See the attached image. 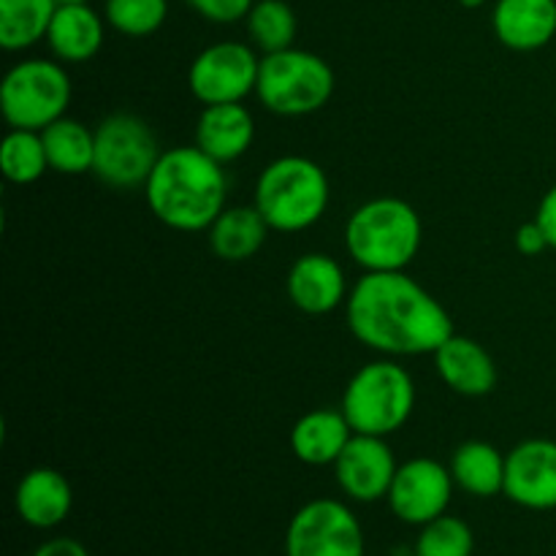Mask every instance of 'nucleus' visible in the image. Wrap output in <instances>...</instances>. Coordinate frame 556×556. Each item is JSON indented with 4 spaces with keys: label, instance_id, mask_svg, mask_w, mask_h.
<instances>
[{
    "label": "nucleus",
    "instance_id": "1a4fd4ad",
    "mask_svg": "<svg viewBox=\"0 0 556 556\" xmlns=\"http://www.w3.org/2000/svg\"><path fill=\"white\" fill-rule=\"evenodd\" d=\"M367 541L358 516L340 500H309L286 530V556H364Z\"/></svg>",
    "mask_w": 556,
    "mask_h": 556
},
{
    "label": "nucleus",
    "instance_id": "6e6552de",
    "mask_svg": "<svg viewBox=\"0 0 556 556\" xmlns=\"http://www.w3.org/2000/svg\"><path fill=\"white\" fill-rule=\"evenodd\" d=\"M161 155L155 130L139 114L117 112L98 123L92 174L109 188H144Z\"/></svg>",
    "mask_w": 556,
    "mask_h": 556
},
{
    "label": "nucleus",
    "instance_id": "f3484780",
    "mask_svg": "<svg viewBox=\"0 0 556 556\" xmlns=\"http://www.w3.org/2000/svg\"><path fill=\"white\" fill-rule=\"evenodd\" d=\"M492 27L514 52H538L556 36V0H497Z\"/></svg>",
    "mask_w": 556,
    "mask_h": 556
},
{
    "label": "nucleus",
    "instance_id": "2eb2a0df",
    "mask_svg": "<svg viewBox=\"0 0 556 556\" xmlns=\"http://www.w3.org/2000/svg\"><path fill=\"white\" fill-rule=\"evenodd\" d=\"M16 516L33 530H54L74 508V489L63 472L52 467H33L22 476L14 492Z\"/></svg>",
    "mask_w": 556,
    "mask_h": 556
},
{
    "label": "nucleus",
    "instance_id": "ddd939ff",
    "mask_svg": "<svg viewBox=\"0 0 556 556\" xmlns=\"http://www.w3.org/2000/svg\"><path fill=\"white\" fill-rule=\"evenodd\" d=\"M505 497L527 510H556V440L532 438L505 456Z\"/></svg>",
    "mask_w": 556,
    "mask_h": 556
},
{
    "label": "nucleus",
    "instance_id": "b1692460",
    "mask_svg": "<svg viewBox=\"0 0 556 556\" xmlns=\"http://www.w3.org/2000/svg\"><path fill=\"white\" fill-rule=\"evenodd\" d=\"M58 0H0V47L22 52L47 38Z\"/></svg>",
    "mask_w": 556,
    "mask_h": 556
},
{
    "label": "nucleus",
    "instance_id": "bb28decb",
    "mask_svg": "<svg viewBox=\"0 0 556 556\" xmlns=\"http://www.w3.org/2000/svg\"><path fill=\"white\" fill-rule=\"evenodd\" d=\"M472 552H476L472 527L459 516L448 514L424 525L413 546V556H472Z\"/></svg>",
    "mask_w": 556,
    "mask_h": 556
},
{
    "label": "nucleus",
    "instance_id": "72a5a7b5",
    "mask_svg": "<svg viewBox=\"0 0 556 556\" xmlns=\"http://www.w3.org/2000/svg\"><path fill=\"white\" fill-rule=\"evenodd\" d=\"M87 0H58V5H85Z\"/></svg>",
    "mask_w": 556,
    "mask_h": 556
},
{
    "label": "nucleus",
    "instance_id": "4468645a",
    "mask_svg": "<svg viewBox=\"0 0 556 556\" xmlns=\"http://www.w3.org/2000/svg\"><path fill=\"white\" fill-rule=\"evenodd\" d=\"M288 299L304 315H329L348 302V277L340 261L326 253H307L288 271Z\"/></svg>",
    "mask_w": 556,
    "mask_h": 556
},
{
    "label": "nucleus",
    "instance_id": "a211bd4d",
    "mask_svg": "<svg viewBox=\"0 0 556 556\" xmlns=\"http://www.w3.org/2000/svg\"><path fill=\"white\" fill-rule=\"evenodd\" d=\"M255 119L242 103L204 106L195 123V147L217 163H231L253 147Z\"/></svg>",
    "mask_w": 556,
    "mask_h": 556
},
{
    "label": "nucleus",
    "instance_id": "cd10ccee",
    "mask_svg": "<svg viewBox=\"0 0 556 556\" xmlns=\"http://www.w3.org/2000/svg\"><path fill=\"white\" fill-rule=\"evenodd\" d=\"M109 27L128 38L152 36L168 16V0H106Z\"/></svg>",
    "mask_w": 556,
    "mask_h": 556
},
{
    "label": "nucleus",
    "instance_id": "a878e982",
    "mask_svg": "<svg viewBox=\"0 0 556 556\" xmlns=\"http://www.w3.org/2000/svg\"><path fill=\"white\" fill-rule=\"evenodd\" d=\"M296 14L286 0H255L248 14L250 43L264 54L291 49L296 41Z\"/></svg>",
    "mask_w": 556,
    "mask_h": 556
},
{
    "label": "nucleus",
    "instance_id": "5701e85b",
    "mask_svg": "<svg viewBox=\"0 0 556 556\" xmlns=\"http://www.w3.org/2000/svg\"><path fill=\"white\" fill-rule=\"evenodd\" d=\"M43 150H47L49 168L65 177H79L92 172L96 161V130L74 117H60L49 128L41 130Z\"/></svg>",
    "mask_w": 556,
    "mask_h": 556
},
{
    "label": "nucleus",
    "instance_id": "423d86ee",
    "mask_svg": "<svg viewBox=\"0 0 556 556\" xmlns=\"http://www.w3.org/2000/svg\"><path fill=\"white\" fill-rule=\"evenodd\" d=\"M255 96L280 117H304L334 96V71L320 54L307 49H282L261 58Z\"/></svg>",
    "mask_w": 556,
    "mask_h": 556
},
{
    "label": "nucleus",
    "instance_id": "7c9ffc66",
    "mask_svg": "<svg viewBox=\"0 0 556 556\" xmlns=\"http://www.w3.org/2000/svg\"><path fill=\"white\" fill-rule=\"evenodd\" d=\"M535 223L543 228L548 239V248L556 250V185L546 190V195L541 199L535 212Z\"/></svg>",
    "mask_w": 556,
    "mask_h": 556
},
{
    "label": "nucleus",
    "instance_id": "6ab92c4d",
    "mask_svg": "<svg viewBox=\"0 0 556 556\" xmlns=\"http://www.w3.org/2000/svg\"><path fill=\"white\" fill-rule=\"evenodd\" d=\"M353 429L342 410H309L293 424L291 429V451L299 462L309 467L334 465L340 459L342 448L351 443Z\"/></svg>",
    "mask_w": 556,
    "mask_h": 556
},
{
    "label": "nucleus",
    "instance_id": "c85d7f7f",
    "mask_svg": "<svg viewBox=\"0 0 556 556\" xmlns=\"http://www.w3.org/2000/svg\"><path fill=\"white\" fill-rule=\"evenodd\" d=\"M188 5L195 14L204 16L206 22H215V25H233V22L239 20H248L255 0H188Z\"/></svg>",
    "mask_w": 556,
    "mask_h": 556
},
{
    "label": "nucleus",
    "instance_id": "9b49d317",
    "mask_svg": "<svg viewBox=\"0 0 556 556\" xmlns=\"http://www.w3.org/2000/svg\"><path fill=\"white\" fill-rule=\"evenodd\" d=\"M454 489L456 483L448 467L429 456H418L400 465L386 500L396 519L410 527H424L448 514Z\"/></svg>",
    "mask_w": 556,
    "mask_h": 556
},
{
    "label": "nucleus",
    "instance_id": "2f4dec72",
    "mask_svg": "<svg viewBox=\"0 0 556 556\" xmlns=\"http://www.w3.org/2000/svg\"><path fill=\"white\" fill-rule=\"evenodd\" d=\"M33 556H90V552L76 538H52V541H43Z\"/></svg>",
    "mask_w": 556,
    "mask_h": 556
},
{
    "label": "nucleus",
    "instance_id": "f03ea898",
    "mask_svg": "<svg viewBox=\"0 0 556 556\" xmlns=\"http://www.w3.org/2000/svg\"><path fill=\"white\" fill-rule=\"evenodd\" d=\"M228 179L223 163L195 144L166 150L144 185V199L163 226L182 233L206 231L226 210Z\"/></svg>",
    "mask_w": 556,
    "mask_h": 556
},
{
    "label": "nucleus",
    "instance_id": "412c9836",
    "mask_svg": "<svg viewBox=\"0 0 556 556\" xmlns=\"http://www.w3.org/2000/svg\"><path fill=\"white\" fill-rule=\"evenodd\" d=\"M103 20L90 5H58L47 43L60 63H87L103 47Z\"/></svg>",
    "mask_w": 556,
    "mask_h": 556
},
{
    "label": "nucleus",
    "instance_id": "39448f33",
    "mask_svg": "<svg viewBox=\"0 0 556 556\" xmlns=\"http://www.w3.org/2000/svg\"><path fill=\"white\" fill-rule=\"evenodd\" d=\"M416 407L413 375L394 358L369 362L348 380L342 407L348 424L356 434L389 438L400 432Z\"/></svg>",
    "mask_w": 556,
    "mask_h": 556
},
{
    "label": "nucleus",
    "instance_id": "393cba45",
    "mask_svg": "<svg viewBox=\"0 0 556 556\" xmlns=\"http://www.w3.org/2000/svg\"><path fill=\"white\" fill-rule=\"evenodd\" d=\"M0 172L11 185H33L43 174L52 172L47 150H43L41 130L9 128L3 144H0Z\"/></svg>",
    "mask_w": 556,
    "mask_h": 556
},
{
    "label": "nucleus",
    "instance_id": "dca6fc26",
    "mask_svg": "<svg viewBox=\"0 0 556 556\" xmlns=\"http://www.w3.org/2000/svg\"><path fill=\"white\" fill-rule=\"evenodd\" d=\"M434 367L443 383L462 396H486L497 389L492 353L465 334H454L434 351Z\"/></svg>",
    "mask_w": 556,
    "mask_h": 556
},
{
    "label": "nucleus",
    "instance_id": "20e7f679",
    "mask_svg": "<svg viewBox=\"0 0 556 556\" xmlns=\"http://www.w3.org/2000/svg\"><path fill=\"white\" fill-rule=\"evenodd\" d=\"M329 177L304 155H282L255 179V199L271 231L299 233L313 228L329 206Z\"/></svg>",
    "mask_w": 556,
    "mask_h": 556
},
{
    "label": "nucleus",
    "instance_id": "aec40b11",
    "mask_svg": "<svg viewBox=\"0 0 556 556\" xmlns=\"http://www.w3.org/2000/svg\"><path fill=\"white\" fill-rule=\"evenodd\" d=\"M269 231V223L264 220L258 206L242 204L226 206L217 215V220L206 228V239H210V250L217 258L239 264V261H250L264 248Z\"/></svg>",
    "mask_w": 556,
    "mask_h": 556
},
{
    "label": "nucleus",
    "instance_id": "f257e3e1",
    "mask_svg": "<svg viewBox=\"0 0 556 556\" xmlns=\"http://www.w3.org/2000/svg\"><path fill=\"white\" fill-rule=\"evenodd\" d=\"M348 329L383 356H427L454 337L448 309L405 271H364L348 293Z\"/></svg>",
    "mask_w": 556,
    "mask_h": 556
},
{
    "label": "nucleus",
    "instance_id": "c756f323",
    "mask_svg": "<svg viewBox=\"0 0 556 556\" xmlns=\"http://www.w3.org/2000/svg\"><path fill=\"white\" fill-rule=\"evenodd\" d=\"M514 244H516V250H519L521 255H530V258L541 255L543 250H552V248H548L546 233H543V228L538 226L535 220H530V223H525V226L516 228Z\"/></svg>",
    "mask_w": 556,
    "mask_h": 556
},
{
    "label": "nucleus",
    "instance_id": "f8f14e48",
    "mask_svg": "<svg viewBox=\"0 0 556 556\" xmlns=\"http://www.w3.org/2000/svg\"><path fill=\"white\" fill-rule=\"evenodd\" d=\"M331 467H334L337 486L353 503H378L389 497L391 483L400 470L386 438L356 432Z\"/></svg>",
    "mask_w": 556,
    "mask_h": 556
},
{
    "label": "nucleus",
    "instance_id": "7ed1b4c3",
    "mask_svg": "<svg viewBox=\"0 0 556 556\" xmlns=\"http://www.w3.org/2000/svg\"><path fill=\"white\" fill-rule=\"evenodd\" d=\"M424 242L416 206L380 195L364 201L345 223V248L364 271H405Z\"/></svg>",
    "mask_w": 556,
    "mask_h": 556
},
{
    "label": "nucleus",
    "instance_id": "473e14b6",
    "mask_svg": "<svg viewBox=\"0 0 556 556\" xmlns=\"http://www.w3.org/2000/svg\"><path fill=\"white\" fill-rule=\"evenodd\" d=\"M462 5H465V9H481L483 3H486V0H459Z\"/></svg>",
    "mask_w": 556,
    "mask_h": 556
},
{
    "label": "nucleus",
    "instance_id": "4be33fe9",
    "mask_svg": "<svg viewBox=\"0 0 556 556\" xmlns=\"http://www.w3.org/2000/svg\"><path fill=\"white\" fill-rule=\"evenodd\" d=\"M456 489L472 497H494L505 489V456L483 440H467L454 451L448 465Z\"/></svg>",
    "mask_w": 556,
    "mask_h": 556
},
{
    "label": "nucleus",
    "instance_id": "9d476101",
    "mask_svg": "<svg viewBox=\"0 0 556 556\" xmlns=\"http://www.w3.org/2000/svg\"><path fill=\"white\" fill-rule=\"evenodd\" d=\"M258 49L239 41H217L195 54L188 71V87L204 106L242 103L258 85Z\"/></svg>",
    "mask_w": 556,
    "mask_h": 556
},
{
    "label": "nucleus",
    "instance_id": "0eeeda50",
    "mask_svg": "<svg viewBox=\"0 0 556 556\" xmlns=\"http://www.w3.org/2000/svg\"><path fill=\"white\" fill-rule=\"evenodd\" d=\"M71 76L60 60L30 58L11 65L0 85V112L9 128L43 130L65 117Z\"/></svg>",
    "mask_w": 556,
    "mask_h": 556
}]
</instances>
